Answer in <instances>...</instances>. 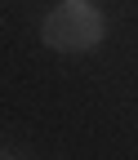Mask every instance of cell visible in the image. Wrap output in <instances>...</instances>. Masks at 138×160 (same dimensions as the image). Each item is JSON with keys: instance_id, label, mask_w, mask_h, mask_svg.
<instances>
[{"instance_id": "cell-1", "label": "cell", "mask_w": 138, "mask_h": 160, "mask_svg": "<svg viewBox=\"0 0 138 160\" xmlns=\"http://www.w3.org/2000/svg\"><path fill=\"white\" fill-rule=\"evenodd\" d=\"M103 36H107V22L89 0H63L40 22V40L58 53H89L94 45H103Z\"/></svg>"}]
</instances>
